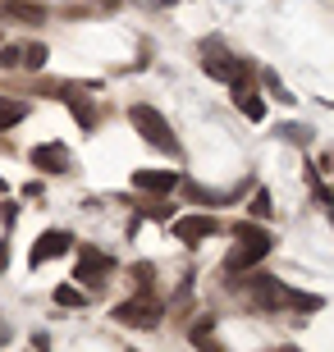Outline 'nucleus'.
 <instances>
[{
	"mask_svg": "<svg viewBox=\"0 0 334 352\" xmlns=\"http://www.w3.org/2000/svg\"><path fill=\"white\" fill-rule=\"evenodd\" d=\"M247 298L257 311H280V307H298V311H321V298H307V293H293V288H284L280 279H270V274H252L243 279Z\"/></svg>",
	"mask_w": 334,
	"mask_h": 352,
	"instance_id": "1",
	"label": "nucleus"
},
{
	"mask_svg": "<svg viewBox=\"0 0 334 352\" xmlns=\"http://www.w3.org/2000/svg\"><path fill=\"white\" fill-rule=\"evenodd\" d=\"M270 248H275V238H270L266 229H257V224H238V248L225 256V274H247L261 256H270Z\"/></svg>",
	"mask_w": 334,
	"mask_h": 352,
	"instance_id": "2",
	"label": "nucleus"
},
{
	"mask_svg": "<svg viewBox=\"0 0 334 352\" xmlns=\"http://www.w3.org/2000/svg\"><path fill=\"white\" fill-rule=\"evenodd\" d=\"M270 210H275V201H270V192H266V188H257V192H252V215H257V220H266Z\"/></svg>",
	"mask_w": 334,
	"mask_h": 352,
	"instance_id": "17",
	"label": "nucleus"
},
{
	"mask_svg": "<svg viewBox=\"0 0 334 352\" xmlns=\"http://www.w3.org/2000/svg\"><path fill=\"white\" fill-rule=\"evenodd\" d=\"M23 65V46H0V69H19Z\"/></svg>",
	"mask_w": 334,
	"mask_h": 352,
	"instance_id": "18",
	"label": "nucleus"
},
{
	"mask_svg": "<svg viewBox=\"0 0 334 352\" xmlns=\"http://www.w3.org/2000/svg\"><path fill=\"white\" fill-rule=\"evenodd\" d=\"M32 165H37L41 174H69V151H65V142H41V146H32Z\"/></svg>",
	"mask_w": 334,
	"mask_h": 352,
	"instance_id": "8",
	"label": "nucleus"
},
{
	"mask_svg": "<svg viewBox=\"0 0 334 352\" xmlns=\"http://www.w3.org/2000/svg\"><path fill=\"white\" fill-rule=\"evenodd\" d=\"M0 14L14 23H46V5H37V0H5Z\"/></svg>",
	"mask_w": 334,
	"mask_h": 352,
	"instance_id": "11",
	"label": "nucleus"
},
{
	"mask_svg": "<svg viewBox=\"0 0 334 352\" xmlns=\"http://www.w3.org/2000/svg\"><path fill=\"white\" fill-rule=\"evenodd\" d=\"M65 101H69V110H74V119L83 129H96V110H92V105H83L78 96H65Z\"/></svg>",
	"mask_w": 334,
	"mask_h": 352,
	"instance_id": "14",
	"label": "nucleus"
},
{
	"mask_svg": "<svg viewBox=\"0 0 334 352\" xmlns=\"http://www.w3.org/2000/svg\"><path fill=\"white\" fill-rule=\"evenodd\" d=\"M233 65H238V60H233V55L225 51V41H220V37H211V41L202 46V69L211 74V78H225V82H229Z\"/></svg>",
	"mask_w": 334,
	"mask_h": 352,
	"instance_id": "7",
	"label": "nucleus"
},
{
	"mask_svg": "<svg viewBox=\"0 0 334 352\" xmlns=\"http://www.w3.org/2000/svg\"><path fill=\"white\" fill-rule=\"evenodd\" d=\"M220 234V220L216 215H183V220H174V238H179L183 248H197L202 238Z\"/></svg>",
	"mask_w": 334,
	"mask_h": 352,
	"instance_id": "6",
	"label": "nucleus"
},
{
	"mask_svg": "<svg viewBox=\"0 0 334 352\" xmlns=\"http://www.w3.org/2000/svg\"><path fill=\"white\" fill-rule=\"evenodd\" d=\"M160 302L152 298V293H138V298H129V302H119L115 307V320L119 325H133V329H156L160 325Z\"/></svg>",
	"mask_w": 334,
	"mask_h": 352,
	"instance_id": "4",
	"label": "nucleus"
},
{
	"mask_svg": "<svg viewBox=\"0 0 334 352\" xmlns=\"http://www.w3.org/2000/svg\"><path fill=\"white\" fill-rule=\"evenodd\" d=\"M28 115V105L23 101H10V96H0V129H14L19 119Z\"/></svg>",
	"mask_w": 334,
	"mask_h": 352,
	"instance_id": "12",
	"label": "nucleus"
},
{
	"mask_svg": "<svg viewBox=\"0 0 334 352\" xmlns=\"http://www.w3.org/2000/svg\"><path fill=\"white\" fill-rule=\"evenodd\" d=\"M0 270H5V248H0Z\"/></svg>",
	"mask_w": 334,
	"mask_h": 352,
	"instance_id": "23",
	"label": "nucleus"
},
{
	"mask_svg": "<svg viewBox=\"0 0 334 352\" xmlns=\"http://www.w3.org/2000/svg\"><path fill=\"white\" fill-rule=\"evenodd\" d=\"M110 270H115V261H110L105 252H96V248H83V256H78V270H74V279H78V284L101 288L105 279H110Z\"/></svg>",
	"mask_w": 334,
	"mask_h": 352,
	"instance_id": "5",
	"label": "nucleus"
},
{
	"mask_svg": "<svg viewBox=\"0 0 334 352\" xmlns=\"http://www.w3.org/2000/svg\"><path fill=\"white\" fill-rule=\"evenodd\" d=\"M142 215H147V220H169V206L165 201H152V206H142Z\"/></svg>",
	"mask_w": 334,
	"mask_h": 352,
	"instance_id": "21",
	"label": "nucleus"
},
{
	"mask_svg": "<svg viewBox=\"0 0 334 352\" xmlns=\"http://www.w3.org/2000/svg\"><path fill=\"white\" fill-rule=\"evenodd\" d=\"M133 279H138V293H152V265H133Z\"/></svg>",
	"mask_w": 334,
	"mask_h": 352,
	"instance_id": "20",
	"label": "nucleus"
},
{
	"mask_svg": "<svg viewBox=\"0 0 334 352\" xmlns=\"http://www.w3.org/2000/svg\"><path fill=\"white\" fill-rule=\"evenodd\" d=\"M55 302H60V307H87V293H78L74 284H60L55 288Z\"/></svg>",
	"mask_w": 334,
	"mask_h": 352,
	"instance_id": "15",
	"label": "nucleus"
},
{
	"mask_svg": "<svg viewBox=\"0 0 334 352\" xmlns=\"http://www.w3.org/2000/svg\"><path fill=\"white\" fill-rule=\"evenodd\" d=\"M133 188L165 197L169 188H179V174H174V170H138V174H133Z\"/></svg>",
	"mask_w": 334,
	"mask_h": 352,
	"instance_id": "10",
	"label": "nucleus"
},
{
	"mask_svg": "<svg viewBox=\"0 0 334 352\" xmlns=\"http://www.w3.org/2000/svg\"><path fill=\"white\" fill-rule=\"evenodd\" d=\"M41 65H46V46H37V41L23 46V65H19V69H41Z\"/></svg>",
	"mask_w": 334,
	"mask_h": 352,
	"instance_id": "16",
	"label": "nucleus"
},
{
	"mask_svg": "<svg viewBox=\"0 0 334 352\" xmlns=\"http://www.w3.org/2000/svg\"><path fill=\"white\" fill-rule=\"evenodd\" d=\"M233 101H238V110H243L252 124H257V119H266V101H261L257 91H243V96H233Z\"/></svg>",
	"mask_w": 334,
	"mask_h": 352,
	"instance_id": "13",
	"label": "nucleus"
},
{
	"mask_svg": "<svg viewBox=\"0 0 334 352\" xmlns=\"http://www.w3.org/2000/svg\"><path fill=\"white\" fill-rule=\"evenodd\" d=\"M160 5H165V0H160Z\"/></svg>",
	"mask_w": 334,
	"mask_h": 352,
	"instance_id": "24",
	"label": "nucleus"
},
{
	"mask_svg": "<svg viewBox=\"0 0 334 352\" xmlns=\"http://www.w3.org/2000/svg\"><path fill=\"white\" fill-rule=\"evenodd\" d=\"M69 243H74V238H69L65 229H51V234H41V238H37V248H32V256H28V261L41 265V261H51V256H65Z\"/></svg>",
	"mask_w": 334,
	"mask_h": 352,
	"instance_id": "9",
	"label": "nucleus"
},
{
	"mask_svg": "<svg viewBox=\"0 0 334 352\" xmlns=\"http://www.w3.org/2000/svg\"><path fill=\"white\" fill-rule=\"evenodd\" d=\"M129 119H133V129L142 133V142L160 146L165 156H183L179 138H174V129H169V119L160 115V110H152V105H133V110H129Z\"/></svg>",
	"mask_w": 334,
	"mask_h": 352,
	"instance_id": "3",
	"label": "nucleus"
},
{
	"mask_svg": "<svg viewBox=\"0 0 334 352\" xmlns=\"http://www.w3.org/2000/svg\"><path fill=\"white\" fill-rule=\"evenodd\" d=\"M211 325H216L211 316H202V320H193V329H188V334H193V343H211Z\"/></svg>",
	"mask_w": 334,
	"mask_h": 352,
	"instance_id": "19",
	"label": "nucleus"
},
{
	"mask_svg": "<svg viewBox=\"0 0 334 352\" xmlns=\"http://www.w3.org/2000/svg\"><path fill=\"white\" fill-rule=\"evenodd\" d=\"M266 87L275 91V101H284V105H293V96H289V91L280 87V78H275V74H266Z\"/></svg>",
	"mask_w": 334,
	"mask_h": 352,
	"instance_id": "22",
	"label": "nucleus"
}]
</instances>
